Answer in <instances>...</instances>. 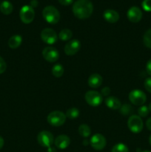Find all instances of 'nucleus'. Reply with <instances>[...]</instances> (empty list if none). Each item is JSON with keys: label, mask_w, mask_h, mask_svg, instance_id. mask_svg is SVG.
Listing matches in <instances>:
<instances>
[{"label": "nucleus", "mask_w": 151, "mask_h": 152, "mask_svg": "<svg viewBox=\"0 0 151 152\" xmlns=\"http://www.w3.org/2000/svg\"><path fill=\"white\" fill-rule=\"evenodd\" d=\"M127 126L133 133H140L143 129V121L138 115H132L127 121Z\"/></svg>", "instance_id": "5"}, {"label": "nucleus", "mask_w": 151, "mask_h": 152, "mask_svg": "<svg viewBox=\"0 0 151 152\" xmlns=\"http://www.w3.org/2000/svg\"><path fill=\"white\" fill-rule=\"evenodd\" d=\"M73 37V33L69 29H63L60 31L59 34V38L62 41H68L70 39Z\"/></svg>", "instance_id": "22"}, {"label": "nucleus", "mask_w": 151, "mask_h": 152, "mask_svg": "<svg viewBox=\"0 0 151 152\" xmlns=\"http://www.w3.org/2000/svg\"><path fill=\"white\" fill-rule=\"evenodd\" d=\"M103 17L109 23H115L119 19V14L115 10L108 9L103 13Z\"/></svg>", "instance_id": "15"}, {"label": "nucleus", "mask_w": 151, "mask_h": 152, "mask_svg": "<svg viewBox=\"0 0 151 152\" xmlns=\"http://www.w3.org/2000/svg\"><path fill=\"white\" fill-rule=\"evenodd\" d=\"M93 11V5L90 0H77L73 5V12L76 17L85 19L90 17Z\"/></svg>", "instance_id": "1"}, {"label": "nucleus", "mask_w": 151, "mask_h": 152, "mask_svg": "<svg viewBox=\"0 0 151 152\" xmlns=\"http://www.w3.org/2000/svg\"><path fill=\"white\" fill-rule=\"evenodd\" d=\"M38 2L37 0H31L30 1V6L33 8V7H36L38 6Z\"/></svg>", "instance_id": "35"}, {"label": "nucleus", "mask_w": 151, "mask_h": 152, "mask_svg": "<svg viewBox=\"0 0 151 152\" xmlns=\"http://www.w3.org/2000/svg\"><path fill=\"white\" fill-rule=\"evenodd\" d=\"M47 152H56V151L54 148H53V147H50V148H48V149H47Z\"/></svg>", "instance_id": "37"}, {"label": "nucleus", "mask_w": 151, "mask_h": 152, "mask_svg": "<svg viewBox=\"0 0 151 152\" xmlns=\"http://www.w3.org/2000/svg\"><path fill=\"white\" fill-rule=\"evenodd\" d=\"M66 118V115L63 112L60 111H54L48 114L47 120L50 125L59 127L65 123Z\"/></svg>", "instance_id": "3"}, {"label": "nucleus", "mask_w": 151, "mask_h": 152, "mask_svg": "<svg viewBox=\"0 0 151 152\" xmlns=\"http://www.w3.org/2000/svg\"><path fill=\"white\" fill-rule=\"evenodd\" d=\"M102 82H103V79L102 76L98 74H93L90 75L87 80L89 86L93 88H97L99 86H102Z\"/></svg>", "instance_id": "16"}, {"label": "nucleus", "mask_w": 151, "mask_h": 152, "mask_svg": "<svg viewBox=\"0 0 151 152\" xmlns=\"http://www.w3.org/2000/svg\"><path fill=\"white\" fill-rule=\"evenodd\" d=\"M7 68V65H6L5 61L3 59L2 57L0 56V74H3L6 71Z\"/></svg>", "instance_id": "29"}, {"label": "nucleus", "mask_w": 151, "mask_h": 152, "mask_svg": "<svg viewBox=\"0 0 151 152\" xmlns=\"http://www.w3.org/2000/svg\"><path fill=\"white\" fill-rule=\"evenodd\" d=\"M149 142H150V145H151V135H150V138H149Z\"/></svg>", "instance_id": "39"}, {"label": "nucleus", "mask_w": 151, "mask_h": 152, "mask_svg": "<svg viewBox=\"0 0 151 152\" xmlns=\"http://www.w3.org/2000/svg\"><path fill=\"white\" fill-rule=\"evenodd\" d=\"M41 38L44 42L48 45H53L57 41L58 36L55 31L51 28H44L41 32Z\"/></svg>", "instance_id": "9"}, {"label": "nucleus", "mask_w": 151, "mask_h": 152, "mask_svg": "<svg viewBox=\"0 0 151 152\" xmlns=\"http://www.w3.org/2000/svg\"><path fill=\"white\" fill-rule=\"evenodd\" d=\"M146 126L148 130L151 132V117L148 118L147 120L146 121Z\"/></svg>", "instance_id": "34"}, {"label": "nucleus", "mask_w": 151, "mask_h": 152, "mask_svg": "<svg viewBox=\"0 0 151 152\" xmlns=\"http://www.w3.org/2000/svg\"><path fill=\"white\" fill-rule=\"evenodd\" d=\"M65 115L68 118L70 119V120H74L79 116V111L76 108H71L67 111Z\"/></svg>", "instance_id": "23"}, {"label": "nucleus", "mask_w": 151, "mask_h": 152, "mask_svg": "<svg viewBox=\"0 0 151 152\" xmlns=\"http://www.w3.org/2000/svg\"><path fill=\"white\" fill-rule=\"evenodd\" d=\"M81 48V43L78 39H73L68 42L65 47V53L68 56L75 55Z\"/></svg>", "instance_id": "12"}, {"label": "nucleus", "mask_w": 151, "mask_h": 152, "mask_svg": "<svg viewBox=\"0 0 151 152\" xmlns=\"http://www.w3.org/2000/svg\"><path fill=\"white\" fill-rule=\"evenodd\" d=\"M3 145H4V140L1 137H0V149L2 148Z\"/></svg>", "instance_id": "36"}, {"label": "nucleus", "mask_w": 151, "mask_h": 152, "mask_svg": "<svg viewBox=\"0 0 151 152\" xmlns=\"http://www.w3.org/2000/svg\"><path fill=\"white\" fill-rule=\"evenodd\" d=\"M42 16L46 22L52 25L58 23L60 19V13L59 10L52 5L47 6L43 9Z\"/></svg>", "instance_id": "2"}, {"label": "nucleus", "mask_w": 151, "mask_h": 152, "mask_svg": "<svg viewBox=\"0 0 151 152\" xmlns=\"http://www.w3.org/2000/svg\"><path fill=\"white\" fill-rule=\"evenodd\" d=\"M22 42V37L20 35H13L9 39L8 45L10 48L16 49L21 45Z\"/></svg>", "instance_id": "18"}, {"label": "nucleus", "mask_w": 151, "mask_h": 152, "mask_svg": "<svg viewBox=\"0 0 151 152\" xmlns=\"http://www.w3.org/2000/svg\"><path fill=\"white\" fill-rule=\"evenodd\" d=\"M85 100L88 105L93 107H97L103 101L102 95L96 91H89L85 94Z\"/></svg>", "instance_id": "4"}, {"label": "nucleus", "mask_w": 151, "mask_h": 152, "mask_svg": "<svg viewBox=\"0 0 151 152\" xmlns=\"http://www.w3.org/2000/svg\"><path fill=\"white\" fill-rule=\"evenodd\" d=\"M144 88L148 92L151 93V77H148L145 80Z\"/></svg>", "instance_id": "30"}, {"label": "nucleus", "mask_w": 151, "mask_h": 152, "mask_svg": "<svg viewBox=\"0 0 151 152\" xmlns=\"http://www.w3.org/2000/svg\"><path fill=\"white\" fill-rule=\"evenodd\" d=\"M133 111V108H132L131 105H128V104H124V105H121V108H120V112L124 115H129V114H132Z\"/></svg>", "instance_id": "26"}, {"label": "nucleus", "mask_w": 151, "mask_h": 152, "mask_svg": "<svg viewBox=\"0 0 151 152\" xmlns=\"http://www.w3.org/2000/svg\"><path fill=\"white\" fill-rule=\"evenodd\" d=\"M106 139L101 134H96L90 139V145L92 148L97 151L103 149L106 145Z\"/></svg>", "instance_id": "10"}, {"label": "nucleus", "mask_w": 151, "mask_h": 152, "mask_svg": "<svg viewBox=\"0 0 151 152\" xmlns=\"http://www.w3.org/2000/svg\"><path fill=\"white\" fill-rule=\"evenodd\" d=\"M58 1H59V2L61 4H62V5L68 6L72 4L73 0H58Z\"/></svg>", "instance_id": "31"}, {"label": "nucleus", "mask_w": 151, "mask_h": 152, "mask_svg": "<svg viewBox=\"0 0 151 152\" xmlns=\"http://www.w3.org/2000/svg\"><path fill=\"white\" fill-rule=\"evenodd\" d=\"M13 10V4L8 1H3L0 4V10L4 15H9Z\"/></svg>", "instance_id": "19"}, {"label": "nucleus", "mask_w": 151, "mask_h": 152, "mask_svg": "<svg viewBox=\"0 0 151 152\" xmlns=\"http://www.w3.org/2000/svg\"><path fill=\"white\" fill-rule=\"evenodd\" d=\"M148 108H149V111H151V102H150V103L149 106H148Z\"/></svg>", "instance_id": "38"}, {"label": "nucleus", "mask_w": 151, "mask_h": 152, "mask_svg": "<svg viewBox=\"0 0 151 152\" xmlns=\"http://www.w3.org/2000/svg\"><path fill=\"white\" fill-rule=\"evenodd\" d=\"M146 71L149 75L151 76V59L147 62L146 65Z\"/></svg>", "instance_id": "33"}, {"label": "nucleus", "mask_w": 151, "mask_h": 152, "mask_svg": "<svg viewBox=\"0 0 151 152\" xmlns=\"http://www.w3.org/2000/svg\"><path fill=\"white\" fill-rule=\"evenodd\" d=\"M55 145L59 149H65L70 144V139L68 136L65 134H62L58 136L54 141Z\"/></svg>", "instance_id": "14"}, {"label": "nucleus", "mask_w": 151, "mask_h": 152, "mask_svg": "<svg viewBox=\"0 0 151 152\" xmlns=\"http://www.w3.org/2000/svg\"><path fill=\"white\" fill-rule=\"evenodd\" d=\"M142 7L145 11H151V0H144L142 1Z\"/></svg>", "instance_id": "28"}, {"label": "nucleus", "mask_w": 151, "mask_h": 152, "mask_svg": "<svg viewBox=\"0 0 151 152\" xmlns=\"http://www.w3.org/2000/svg\"><path fill=\"white\" fill-rule=\"evenodd\" d=\"M110 94V89L108 87H105L104 88H102V94H103L104 96H107Z\"/></svg>", "instance_id": "32"}, {"label": "nucleus", "mask_w": 151, "mask_h": 152, "mask_svg": "<svg viewBox=\"0 0 151 152\" xmlns=\"http://www.w3.org/2000/svg\"><path fill=\"white\" fill-rule=\"evenodd\" d=\"M38 144L44 148H50L53 142V136L50 132L47 131H42L37 137Z\"/></svg>", "instance_id": "8"}, {"label": "nucleus", "mask_w": 151, "mask_h": 152, "mask_svg": "<svg viewBox=\"0 0 151 152\" xmlns=\"http://www.w3.org/2000/svg\"><path fill=\"white\" fill-rule=\"evenodd\" d=\"M42 56L49 62H55L59 59V53L55 48L46 47L42 51Z\"/></svg>", "instance_id": "11"}, {"label": "nucleus", "mask_w": 151, "mask_h": 152, "mask_svg": "<svg viewBox=\"0 0 151 152\" xmlns=\"http://www.w3.org/2000/svg\"><path fill=\"white\" fill-rule=\"evenodd\" d=\"M143 42L147 48L151 49V28L145 32L143 37Z\"/></svg>", "instance_id": "24"}, {"label": "nucleus", "mask_w": 151, "mask_h": 152, "mask_svg": "<svg viewBox=\"0 0 151 152\" xmlns=\"http://www.w3.org/2000/svg\"><path fill=\"white\" fill-rule=\"evenodd\" d=\"M111 152H129V149L124 144L118 143L113 147Z\"/></svg>", "instance_id": "25"}, {"label": "nucleus", "mask_w": 151, "mask_h": 152, "mask_svg": "<svg viewBox=\"0 0 151 152\" xmlns=\"http://www.w3.org/2000/svg\"><path fill=\"white\" fill-rule=\"evenodd\" d=\"M78 133L83 137H88L91 134V129L87 125L81 124L78 127Z\"/></svg>", "instance_id": "21"}, {"label": "nucleus", "mask_w": 151, "mask_h": 152, "mask_svg": "<svg viewBox=\"0 0 151 152\" xmlns=\"http://www.w3.org/2000/svg\"><path fill=\"white\" fill-rule=\"evenodd\" d=\"M105 104L109 108L113 110L120 109L121 106V101L115 96H109L105 99Z\"/></svg>", "instance_id": "17"}, {"label": "nucleus", "mask_w": 151, "mask_h": 152, "mask_svg": "<svg viewBox=\"0 0 151 152\" xmlns=\"http://www.w3.org/2000/svg\"><path fill=\"white\" fill-rule=\"evenodd\" d=\"M19 16L23 23L30 24L33 21L35 17V11L30 5H25L21 8Z\"/></svg>", "instance_id": "6"}, {"label": "nucleus", "mask_w": 151, "mask_h": 152, "mask_svg": "<svg viewBox=\"0 0 151 152\" xmlns=\"http://www.w3.org/2000/svg\"><path fill=\"white\" fill-rule=\"evenodd\" d=\"M127 16L130 22H133V23H136V22H139L142 19V12L139 7L133 6V7H131L127 10Z\"/></svg>", "instance_id": "13"}, {"label": "nucleus", "mask_w": 151, "mask_h": 152, "mask_svg": "<svg viewBox=\"0 0 151 152\" xmlns=\"http://www.w3.org/2000/svg\"><path fill=\"white\" fill-rule=\"evenodd\" d=\"M142 152H151L150 151H147V150H146V151H142Z\"/></svg>", "instance_id": "40"}, {"label": "nucleus", "mask_w": 151, "mask_h": 152, "mask_svg": "<svg viewBox=\"0 0 151 152\" xmlns=\"http://www.w3.org/2000/svg\"><path fill=\"white\" fill-rule=\"evenodd\" d=\"M52 74L55 77H61L64 74V71H65V69H64V67L62 66L61 64H56L53 66L52 68Z\"/></svg>", "instance_id": "20"}, {"label": "nucleus", "mask_w": 151, "mask_h": 152, "mask_svg": "<svg viewBox=\"0 0 151 152\" xmlns=\"http://www.w3.org/2000/svg\"><path fill=\"white\" fill-rule=\"evenodd\" d=\"M129 99L133 105L142 106L146 102L147 96L142 91L136 89L129 94Z\"/></svg>", "instance_id": "7"}, {"label": "nucleus", "mask_w": 151, "mask_h": 152, "mask_svg": "<svg viewBox=\"0 0 151 152\" xmlns=\"http://www.w3.org/2000/svg\"><path fill=\"white\" fill-rule=\"evenodd\" d=\"M149 108L146 105H142L138 109V114H139V117H146L149 114Z\"/></svg>", "instance_id": "27"}]
</instances>
